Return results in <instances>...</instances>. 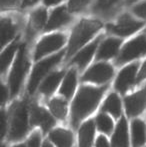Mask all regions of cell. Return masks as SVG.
I'll use <instances>...</instances> for the list:
<instances>
[{
	"label": "cell",
	"mask_w": 146,
	"mask_h": 147,
	"mask_svg": "<svg viewBox=\"0 0 146 147\" xmlns=\"http://www.w3.org/2000/svg\"><path fill=\"white\" fill-rule=\"evenodd\" d=\"M108 88L107 85L102 87L81 86L74 98L71 108V123L77 128L81 120L90 115L96 109L102 95Z\"/></svg>",
	"instance_id": "6da1fadb"
},
{
	"label": "cell",
	"mask_w": 146,
	"mask_h": 147,
	"mask_svg": "<svg viewBox=\"0 0 146 147\" xmlns=\"http://www.w3.org/2000/svg\"><path fill=\"white\" fill-rule=\"evenodd\" d=\"M102 25L96 20L83 19L73 28L72 34L69 39L68 48H67L66 58L72 57L79 49L87 45L88 41L91 40L96 33L101 29Z\"/></svg>",
	"instance_id": "7a4b0ae2"
},
{
	"label": "cell",
	"mask_w": 146,
	"mask_h": 147,
	"mask_svg": "<svg viewBox=\"0 0 146 147\" xmlns=\"http://www.w3.org/2000/svg\"><path fill=\"white\" fill-rule=\"evenodd\" d=\"M28 68V61L26 57L25 45H21L18 49L16 59L9 76V86L11 96H15L21 87L22 81Z\"/></svg>",
	"instance_id": "3957f363"
},
{
	"label": "cell",
	"mask_w": 146,
	"mask_h": 147,
	"mask_svg": "<svg viewBox=\"0 0 146 147\" xmlns=\"http://www.w3.org/2000/svg\"><path fill=\"white\" fill-rule=\"evenodd\" d=\"M28 131V109L25 101L18 104L13 113L9 138L11 141H18L26 135Z\"/></svg>",
	"instance_id": "277c9868"
},
{
	"label": "cell",
	"mask_w": 146,
	"mask_h": 147,
	"mask_svg": "<svg viewBox=\"0 0 146 147\" xmlns=\"http://www.w3.org/2000/svg\"><path fill=\"white\" fill-rule=\"evenodd\" d=\"M144 55H146V35L141 34L131 39L122 47L116 59V64L122 65Z\"/></svg>",
	"instance_id": "5b68a950"
},
{
	"label": "cell",
	"mask_w": 146,
	"mask_h": 147,
	"mask_svg": "<svg viewBox=\"0 0 146 147\" xmlns=\"http://www.w3.org/2000/svg\"><path fill=\"white\" fill-rule=\"evenodd\" d=\"M63 55H64V51H60V52L56 53V54L52 55V56L48 57V58L42 60L39 63H37L34 66L33 70H32L31 76H30L29 83H28V92L30 94L34 93L36 90L38 84L43 79L45 75L54 67L56 64L59 63L61 59H62Z\"/></svg>",
	"instance_id": "8992f818"
},
{
	"label": "cell",
	"mask_w": 146,
	"mask_h": 147,
	"mask_svg": "<svg viewBox=\"0 0 146 147\" xmlns=\"http://www.w3.org/2000/svg\"><path fill=\"white\" fill-rule=\"evenodd\" d=\"M66 42V37L62 33H52L44 36L36 45L34 59L39 60L42 57L58 51Z\"/></svg>",
	"instance_id": "52a82bcc"
},
{
	"label": "cell",
	"mask_w": 146,
	"mask_h": 147,
	"mask_svg": "<svg viewBox=\"0 0 146 147\" xmlns=\"http://www.w3.org/2000/svg\"><path fill=\"white\" fill-rule=\"evenodd\" d=\"M143 21H139L130 14H122L115 23L109 24L107 29L109 32L121 37H126L138 31L143 26Z\"/></svg>",
	"instance_id": "ba28073f"
},
{
	"label": "cell",
	"mask_w": 146,
	"mask_h": 147,
	"mask_svg": "<svg viewBox=\"0 0 146 147\" xmlns=\"http://www.w3.org/2000/svg\"><path fill=\"white\" fill-rule=\"evenodd\" d=\"M114 74V69L109 63L98 62L92 65L82 76L81 80L84 82H93V83L102 84L111 79Z\"/></svg>",
	"instance_id": "9c48e42d"
},
{
	"label": "cell",
	"mask_w": 146,
	"mask_h": 147,
	"mask_svg": "<svg viewBox=\"0 0 146 147\" xmlns=\"http://www.w3.org/2000/svg\"><path fill=\"white\" fill-rule=\"evenodd\" d=\"M125 109L129 117L138 116L146 108V85L141 90L125 98Z\"/></svg>",
	"instance_id": "30bf717a"
},
{
	"label": "cell",
	"mask_w": 146,
	"mask_h": 147,
	"mask_svg": "<svg viewBox=\"0 0 146 147\" xmlns=\"http://www.w3.org/2000/svg\"><path fill=\"white\" fill-rule=\"evenodd\" d=\"M139 63H131L129 65L125 66L117 76L115 80L114 87L118 92L125 93L128 88L132 85L134 82H136V73L138 70Z\"/></svg>",
	"instance_id": "8fae6325"
},
{
	"label": "cell",
	"mask_w": 146,
	"mask_h": 147,
	"mask_svg": "<svg viewBox=\"0 0 146 147\" xmlns=\"http://www.w3.org/2000/svg\"><path fill=\"white\" fill-rule=\"evenodd\" d=\"M102 37H103V35H99V36L96 37V39H94L91 43L85 45L83 48H81V50L74 56L71 63L76 64L80 70L84 69V68L88 65V63L91 61L93 55L95 54L100 42L102 41Z\"/></svg>",
	"instance_id": "7c38bea8"
},
{
	"label": "cell",
	"mask_w": 146,
	"mask_h": 147,
	"mask_svg": "<svg viewBox=\"0 0 146 147\" xmlns=\"http://www.w3.org/2000/svg\"><path fill=\"white\" fill-rule=\"evenodd\" d=\"M55 121L53 117L45 110L43 107H39L36 104L31 105L30 109V124L32 126L39 125L42 127L44 132L50 130V128L54 125Z\"/></svg>",
	"instance_id": "4fadbf2b"
},
{
	"label": "cell",
	"mask_w": 146,
	"mask_h": 147,
	"mask_svg": "<svg viewBox=\"0 0 146 147\" xmlns=\"http://www.w3.org/2000/svg\"><path fill=\"white\" fill-rule=\"evenodd\" d=\"M71 21L70 12L65 6L56 7L48 18V21L45 26V31H52L57 28L65 26Z\"/></svg>",
	"instance_id": "5bb4252c"
},
{
	"label": "cell",
	"mask_w": 146,
	"mask_h": 147,
	"mask_svg": "<svg viewBox=\"0 0 146 147\" xmlns=\"http://www.w3.org/2000/svg\"><path fill=\"white\" fill-rule=\"evenodd\" d=\"M122 43V40L115 37H108L100 42L97 49L96 59L106 60L116 56L119 52V48Z\"/></svg>",
	"instance_id": "9a60e30c"
},
{
	"label": "cell",
	"mask_w": 146,
	"mask_h": 147,
	"mask_svg": "<svg viewBox=\"0 0 146 147\" xmlns=\"http://www.w3.org/2000/svg\"><path fill=\"white\" fill-rule=\"evenodd\" d=\"M122 0H96L92 7L95 15L102 18H110L117 12Z\"/></svg>",
	"instance_id": "2e32d148"
},
{
	"label": "cell",
	"mask_w": 146,
	"mask_h": 147,
	"mask_svg": "<svg viewBox=\"0 0 146 147\" xmlns=\"http://www.w3.org/2000/svg\"><path fill=\"white\" fill-rule=\"evenodd\" d=\"M112 147H129L128 128L124 117L120 118L112 137Z\"/></svg>",
	"instance_id": "e0dca14e"
},
{
	"label": "cell",
	"mask_w": 146,
	"mask_h": 147,
	"mask_svg": "<svg viewBox=\"0 0 146 147\" xmlns=\"http://www.w3.org/2000/svg\"><path fill=\"white\" fill-rule=\"evenodd\" d=\"M49 138L57 147H71L73 144V134L69 130L62 128L51 131Z\"/></svg>",
	"instance_id": "ac0fdd59"
},
{
	"label": "cell",
	"mask_w": 146,
	"mask_h": 147,
	"mask_svg": "<svg viewBox=\"0 0 146 147\" xmlns=\"http://www.w3.org/2000/svg\"><path fill=\"white\" fill-rule=\"evenodd\" d=\"M95 125L93 120H88L81 125L78 134L79 147H91L94 138Z\"/></svg>",
	"instance_id": "d6986e66"
},
{
	"label": "cell",
	"mask_w": 146,
	"mask_h": 147,
	"mask_svg": "<svg viewBox=\"0 0 146 147\" xmlns=\"http://www.w3.org/2000/svg\"><path fill=\"white\" fill-rule=\"evenodd\" d=\"M63 76H64V71H56L51 73L45 78V80L40 85V88H39L40 92L45 95L52 94L57 88V86L59 85Z\"/></svg>",
	"instance_id": "ffe728a7"
},
{
	"label": "cell",
	"mask_w": 146,
	"mask_h": 147,
	"mask_svg": "<svg viewBox=\"0 0 146 147\" xmlns=\"http://www.w3.org/2000/svg\"><path fill=\"white\" fill-rule=\"evenodd\" d=\"M17 25L10 18L3 17L1 19V46L4 47L15 37Z\"/></svg>",
	"instance_id": "44dd1931"
},
{
	"label": "cell",
	"mask_w": 146,
	"mask_h": 147,
	"mask_svg": "<svg viewBox=\"0 0 146 147\" xmlns=\"http://www.w3.org/2000/svg\"><path fill=\"white\" fill-rule=\"evenodd\" d=\"M132 147H141L145 143V124L142 120L135 119L131 124Z\"/></svg>",
	"instance_id": "7402d4cb"
},
{
	"label": "cell",
	"mask_w": 146,
	"mask_h": 147,
	"mask_svg": "<svg viewBox=\"0 0 146 147\" xmlns=\"http://www.w3.org/2000/svg\"><path fill=\"white\" fill-rule=\"evenodd\" d=\"M76 82H77L76 70L72 68L65 75L64 80L62 82V85H61L60 91H59L60 94L63 95L66 99H70L74 93V90H75Z\"/></svg>",
	"instance_id": "603a6c76"
},
{
	"label": "cell",
	"mask_w": 146,
	"mask_h": 147,
	"mask_svg": "<svg viewBox=\"0 0 146 147\" xmlns=\"http://www.w3.org/2000/svg\"><path fill=\"white\" fill-rule=\"evenodd\" d=\"M19 43L17 42V40H15L2 51L1 57H0V67H1L2 73H5V71L8 69L9 65L11 64V61L13 60L16 51L19 49Z\"/></svg>",
	"instance_id": "cb8c5ba5"
},
{
	"label": "cell",
	"mask_w": 146,
	"mask_h": 147,
	"mask_svg": "<svg viewBox=\"0 0 146 147\" xmlns=\"http://www.w3.org/2000/svg\"><path fill=\"white\" fill-rule=\"evenodd\" d=\"M48 21V14L47 10L43 7L37 8L31 14L30 19V26L33 31H39L43 27H45Z\"/></svg>",
	"instance_id": "d4e9b609"
},
{
	"label": "cell",
	"mask_w": 146,
	"mask_h": 147,
	"mask_svg": "<svg viewBox=\"0 0 146 147\" xmlns=\"http://www.w3.org/2000/svg\"><path fill=\"white\" fill-rule=\"evenodd\" d=\"M102 110L107 111L114 117L118 118L121 114V102L116 93H111L108 95L102 106Z\"/></svg>",
	"instance_id": "484cf974"
},
{
	"label": "cell",
	"mask_w": 146,
	"mask_h": 147,
	"mask_svg": "<svg viewBox=\"0 0 146 147\" xmlns=\"http://www.w3.org/2000/svg\"><path fill=\"white\" fill-rule=\"evenodd\" d=\"M49 107L55 117L61 120L65 119L67 114V102L64 99L53 98L49 103Z\"/></svg>",
	"instance_id": "4316f807"
},
{
	"label": "cell",
	"mask_w": 146,
	"mask_h": 147,
	"mask_svg": "<svg viewBox=\"0 0 146 147\" xmlns=\"http://www.w3.org/2000/svg\"><path fill=\"white\" fill-rule=\"evenodd\" d=\"M96 125L98 130L106 134H110L113 129L112 119L106 114H99L96 118Z\"/></svg>",
	"instance_id": "83f0119b"
},
{
	"label": "cell",
	"mask_w": 146,
	"mask_h": 147,
	"mask_svg": "<svg viewBox=\"0 0 146 147\" xmlns=\"http://www.w3.org/2000/svg\"><path fill=\"white\" fill-rule=\"evenodd\" d=\"M92 0H69L68 1V10L70 13H79L82 12Z\"/></svg>",
	"instance_id": "f1b7e54d"
},
{
	"label": "cell",
	"mask_w": 146,
	"mask_h": 147,
	"mask_svg": "<svg viewBox=\"0 0 146 147\" xmlns=\"http://www.w3.org/2000/svg\"><path fill=\"white\" fill-rule=\"evenodd\" d=\"M132 10L133 13L135 14V16H137L140 19L146 20V0L134 5Z\"/></svg>",
	"instance_id": "f546056e"
},
{
	"label": "cell",
	"mask_w": 146,
	"mask_h": 147,
	"mask_svg": "<svg viewBox=\"0 0 146 147\" xmlns=\"http://www.w3.org/2000/svg\"><path fill=\"white\" fill-rule=\"evenodd\" d=\"M41 136L38 131H35L28 139V147H39Z\"/></svg>",
	"instance_id": "4dcf8cb0"
},
{
	"label": "cell",
	"mask_w": 146,
	"mask_h": 147,
	"mask_svg": "<svg viewBox=\"0 0 146 147\" xmlns=\"http://www.w3.org/2000/svg\"><path fill=\"white\" fill-rule=\"evenodd\" d=\"M20 2H22L21 0H1V9L6 10L10 9V8H14Z\"/></svg>",
	"instance_id": "1f68e13d"
},
{
	"label": "cell",
	"mask_w": 146,
	"mask_h": 147,
	"mask_svg": "<svg viewBox=\"0 0 146 147\" xmlns=\"http://www.w3.org/2000/svg\"><path fill=\"white\" fill-rule=\"evenodd\" d=\"M96 147H109L107 139L104 135H99L96 139Z\"/></svg>",
	"instance_id": "d6a6232c"
},
{
	"label": "cell",
	"mask_w": 146,
	"mask_h": 147,
	"mask_svg": "<svg viewBox=\"0 0 146 147\" xmlns=\"http://www.w3.org/2000/svg\"><path fill=\"white\" fill-rule=\"evenodd\" d=\"M145 78H146V60L144 61V63H143L140 71H139L138 76H137V78H136V82L139 83V82H141L142 80H144Z\"/></svg>",
	"instance_id": "836d02e7"
},
{
	"label": "cell",
	"mask_w": 146,
	"mask_h": 147,
	"mask_svg": "<svg viewBox=\"0 0 146 147\" xmlns=\"http://www.w3.org/2000/svg\"><path fill=\"white\" fill-rule=\"evenodd\" d=\"M1 120H2L1 135H2V138H3L4 135H5V132H6V114H5V112H4L3 110H2V112H1Z\"/></svg>",
	"instance_id": "e575fe53"
},
{
	"label": "cell",
	"mask_w": 146,
	"mask_h": 147,
	"mask_svg": "<svg viewBox=\"0 0 146 147\" xmlns=\"http://www.w3.org/2000/svg\"><path fill=\"white\" fill-rule=\"evenodd\" d=\"M39 0H22V4L21 6L23 8H28V7H32L38 2Z\"/></svg>",
	"instance_id": "d590c367"
},
{
	"label": "cell",
	"mask_w": 146,
	"mask_h": 147,
	"mask_svg": "<svg viewBox=\"0 0 146 147\" xmlns=\"http://www.w3.org/2000/svg\"><path fill=\"white\" fill-rule=\"evenodd\" d=\"M62 0H43L44 4L46 6H54V5H57L59 4Z\"/></svg>",
	"instance_id": "8d00e7d4"
},
{
	"label": "cell",
	"mask_w": 146,
	"mask_h": 147,
	"mask_svg": "<svg viewBox=\"0 0 146 147\" xmlns=\"http://www.w3.org/2000/svg\"><path fill=\"white\" fill-rule=\"evenodd\" d=\"M7 98H8V90L5 87V85H2V104L5 103Z\"/></svg>",
	"instance_id": "74e56055"
},
{
	"label": "cell",
	"mask_w": 146,
	"mask_h": 147,
	"mask_svg": "<svg viewBox=\"0 0 146 147\" xmlns=\"http://www.w3.org/2000/svg\"><path fill=\"white\" fill-rule=\"evenodd\" d=\"M42 147H53L52 144L50 143V142L48 141V140H46V141H44V143H43Z\"/></svg>",
	"instance_id": "f35d334b"
},
{
	"label": "cell",
	"mask_w": 146,
	"mask_h": 147,
	"mask_svg": "<svg viewBox=\"0 0 146 147\" xmlns=\"http://www.w3.org/2000/svg\"><path fill=\"white\" fill-rule=\"evenodd\" d=\"M139 1V0H127V3L128 4H132V3H135V2Z\"/></svg>",
	"instance_id": "ab89813d"
},
{
	"label": "cell",
	"mask_w": 146,
	"mask_h": 147,
	"mask_svg": "<svg viewBox=\"0 0 146 147\" xmlns=\"http://www.w3.org/2000/svg\"><path fill=\"white\" fill-rule=\"evenodd\" d=\"M13 147H26V145L24 143H22V144H18V145H15V146H13Z\"/></svg>",
	"instance_id": "60d3db41"
}]
</instances>
